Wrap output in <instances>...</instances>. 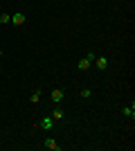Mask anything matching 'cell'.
Wrapping results in <instances>:
<instances>
[{"label": "cell", "mask_w": 135, "mask_h": 151, "mask_svg": "<svg viewBox=\"0 0 135 151\" xmlns=\"http://www.w3.org/2000/svg\"><path fill=\"white\" fill-rule=\"evenodd\" d=\"M122 113L126 115V117H131V120H133V117H135V111H133V106H131V108H124Z\"/></svg>", "instance_id": "obj_7"}, {"label": "cell", "mask_w": 135, "mask_h": 151, "mask_svg": "<svg viewBox=\"0 0 135 151\" xmlns=\"http://www.w3.org/2000/svg\"><path fill=\"white\" fill-rule=\"evenodd\" d=\"M95 65H97V70H106V68H108V59H106V57H97Z\"/></svg>", "instance_id": "obj_3"}, {"label": "cell", "mask_w": 135, "mask_h": 151, "mask_svg": "<svg viewBox=\"0 0 135 151\" xmlns=\"http://www.w3.org/2000/svg\"><path fill=\"white\" fill-rule=\"evenodd\" d=\"M29 99H32L34 104H36V101H41V90H36V93H32V97H29Z\"/></svg>", "instance_id": "obj_10"}, {"label": "cell", "mask_w": 135, "mask_h": 151, "mask_svg": "<svg viewBox=\"0 0 135 151\" xmlns=\"http://www.w3.org/2000/svg\"><path fill=\"white\" fill-rule=\"evenodd\" d=\"M95 59H97V54H95V52H88V54H86L84 59H79L77 68H79V70H88L90 65H92V61H95Z\"/></svg>", "instance_id": "obj_1"}, {"label": "cell", "mask_w": 135, "mask_h": 151, "mask_svg": "<svg viewBox=\"0 0 135 151\" xmlns=\"http://www.w3.org/2000/svg\"><path fill=\"white\" fill-rule=\"evenodd\" d=\"M63 97H65L63 90H52V101H61Z\"/></svg>", "instance_id": "obj_5"}, {"label": "cell", "mask_w": 135, "mask_h": 151, "mask_svg": "<svg viewBox=\"0 0 135 151\" xmlns=\"http://www.w3.org/2000/svg\"><path fill=\"white\" fill-rule=\"evenodd\" d=\"M0 57H2V50H0Z\"/></svg>", "instance_id": "obj_11"}, {"label": "cell", "mask_w": 135, "mask_h": 151, "mask_svg": "<svg viewBox=\"0 0 135 151\" xmlns=\"http://www.w3.org/2000/svg\"><path fill=\"white\" fill-rule=\"evenodd\" d=\"M0 23H2V25L11 23V16H9V14H2V16H0Z\"/></svg>", "instance_id": "obj_8"}, {"label": "cell", "mask_w": 135, "mask_h": 151, "mask_svg": "<svg viewBox=\"0 0 135 151\" xmlns=\"http://www.w3.org/2000/svg\"><path fill=\"white\" fill-rule=\"evenodd\" d=\"M43 145H45V149H52V151H59V149H61V147H59V142H56L54 138H47Z\"/></svg>", "instance_id": "obj_2"}, {"label": "cell", "mask_w": 135, "mask_h": 151, "mask_svg": "<svg viewBox=\"0 0 135 151\" xmlns=\"http://www.w3.org/2000/svg\"><path fill=\"white\" fill-rule=\"evenodd\" d=\"M41 129H45V131L54 129V126H52V117H43V122H41Z\"/></svg>", "instance_id": "obj_6"}, {"label": "cell", "mask_w": 135, "mask_h": 151, "mask_svg": "<svg viewBox=\"0 0 135 151\" xmlns=\"http://www.w3.org/2000/svg\"><path fill=\"white\" fill-rule=\"evenodd\" d=\"M11 23H14V25H23V23H25V16H23V14H14Z\"/></svg>", "instance_id": "obj_4"}, {"label": "cell", "mask_w": 135, "mask_h": 151, "mask_svg": "<svg viewBox=\"0 0 135 151\" xmlns=\"http://www.w3.org/2000/svg\"><path fill=\"white\" fill-rule=\"evenodd\" d=\"M61 117H63V111H61V108H56V111L52 113V120H61Z\"/></svg>", "instance_id": "obj_9"}]
</instances>
